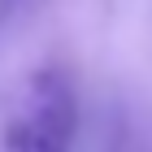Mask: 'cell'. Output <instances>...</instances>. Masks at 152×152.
I'll return each instance as SVG.
<instances>
[{
	"label": "cell",
	"instance_id": "obj_1",
	"mask_svg": "<svg viewBox=\"0 0 152 152\" xmlns=\"http://www.w3.org/2000/svg\"><path fill=\"white\" fill-rule=\"evenodd\" d=\"M74 135H78L74 74L48 61L22 78L0 126V152H74Z\"/></svg>",
	"mask_w": 152,
	"mask_h": 152
},
{
	"label": "cell",
	"instance_id": "obj_2",
	"mask_svg": "<svg viewBox=\"0 0 152 152\" xmlns=\"http://www.w3.org/2000/svg\"><path fill=\"white\" fill-rule=\"evenodd\" d=\"M35 4H39V0H0V39L9 35L13 22H22V18L35 9Z\"/></svg>",
	"mask_w": 152,
	"mask_h": 152
},
{
	"label": "cell",
	"instance_id": "obj_3",
	"mask_svg": "<svg viewBox=\"0 0 152 152\" xmlns=\"http://www.w3.org/2000/svg\"><path fill=\"white\" fill-rule=\"evenodd\" d=\"M122 139H126V135H113V143H109V152H126V143H122Z\"/></svg>",
	"mask_w": 152,
	"mask_h": 152
}]
</instances>
